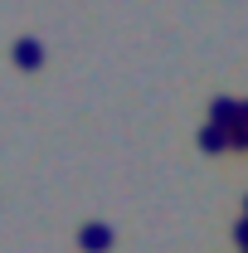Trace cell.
I'll return each mask as SVG.
<instances>
[{"label":"cell","instance_id":"6da1fadb","mask_svg":"<svg viewBox=\"0 0 248 253\" xmlns=\"http://www.w3.org/2000/svg\"><path fill=\"white\" fill-rule=\"evenodd\" d=\"M78 244H83L88 253H107L112 249V224H102V219L83 224V229H78Z\"/></svg>","mask_w":248,"mask_h":253},{"label":"cell","instance_id":"7a4b0ae2","mask_svg":"<svg viewBox=\"0 0 248 253\" xmlns=\"http://www.w3.org/2000/svg\"><path fill=\"white\" fill-rule=\"evenodd\" d=\"M209 122L234 131V126L244 122V102H234V97H214V102H209Z\"/></svg>","mask_w":248,"mask_h":253},{"label":"cell","instance_id":"3957f363","mask_svg":"<svg viewBox=\"0 0 248 253\" xmlns=\"http://www.w3.org/2000/svg\"><path fill=\"white\" fill-rule=\"evenodd\" d=\"M200 151H209V156H219V151H234L229 146V126H200Z\"/></svg>","mask_w":248,"mask_h":253},{"label":"cell","instance_id":"277c9868","mask_svg":"<svg viewBox=\"0 0 248 253\" xmlns=\"http://www.w3.org/2000/svg\"><path fill=\"white\" fill-rule=\"evenodd\" d=\"M15 63L20 68H39L44 63V44L39 39H15Z\"/></svg>","mask_w":248,"mask_h":253},{"label":"cell","instance_id":"5b68a950","mask_svg":"<svg viewBox=\"0 0 248 253\" xmlns=\"http://www.w3.org/2000/svg\"><path fill=\"white\" fill-rule=\"evenodd\" d=\"M229 146H234V151H248V126H234V131H229Z\"/></svg>","mask_w":248,"mask_h":253},{"label":"cell","instance_id":"8992f818","mask_svg":"<svg viewBox=\"0 0 248 253\" xmlns=\"http://www.w3.org/2000/svg\"><path fill=\"white\" fill-rule=\"evenodd\" d=\"M239 126H248V97H244V122H239Z\"/></svg>","mask_w":248,"mask_h":253},{"label":"cell","instance_id":"52a82bcc","mask_svg":"<svg viewBox=\"0 0 248 253\" xmlns=\"http://www.w3.org/2000/svg\"><path fill=\"white\" fill-rule=\"evenodd\" d=\"M244 214H248V200H244Z\"/></svg>","mask_w":248,"mask_h":253}]
</instances>
